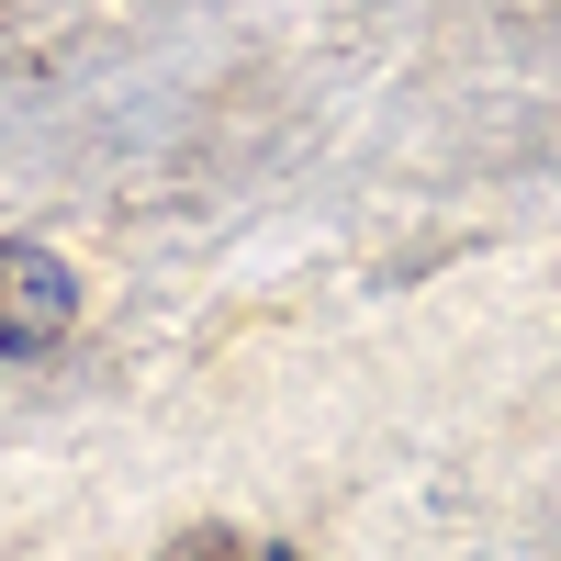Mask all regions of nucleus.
Segmentation results:
<instances>
[{
    "label": "nucleus",
    "mask_w": 561,
    "mask_h": 561,
    "mask_svg": "<svg viewBox=\"0 0 561 561\" xmlns=\"http://www.w3.org/2000/svg\"><path fill=\"white\" fill-rule=\"evenodd\" d=\"M158 561H293V550H270V539H180Z\"/></svg>",
    "instance_id": "obj_2"
},
{
    "label": "nucleus",
    "mask_w": 561,
    "mask_h": 561,
    "mask_svg": "<svg viewBox=\"0 0 561 561\" xmlns=\"http://www.w3.org/2000/svg\"><path fill=\"white\" fill-rule=\"evenodd\" d=\"M68 314H79V280H68V259H57V248L0 237V359L57 348V337H68Z\"/></svg>",
    "instance_id": "obj_1"
}]
</instances>
